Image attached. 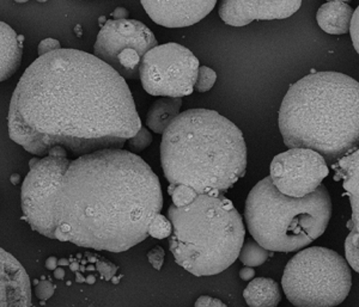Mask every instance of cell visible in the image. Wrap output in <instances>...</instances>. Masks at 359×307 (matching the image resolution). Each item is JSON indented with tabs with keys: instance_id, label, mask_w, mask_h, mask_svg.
Returning a JSON list of instances; mask_svg holds the SVG:
<instances>
[{
	"instance_id": "6da1fadb",
	"label": "cell",
	"mask_w": 359,
	"mask_h": 307,
	"mask_svg": "<svg viewBox=\"0 0 359 307\" xmlns=\"http://www.w3.org/2000/svg\"><path fill=\"white\" fill-rule=\"evenodd\" d=\"M8 123L11 140L35 156L48 155L54 146L79 157L123 148L142 128L123 76L95 54L62 48L25 70Z\"/></svg>"
},
{
	"instance_id": "7a4b0ae2",
	"label": "cell",
	"mask_w": 359,
	"mask_h": 307,
	"mask_svg": "<svg viewBox=\"0 0 359 307\" xmlns=\"http://www.w3.org/2000/svg\"><path fill=\"white\" fill-rule=\"evenodd\" d=\"M163 207L158 177L140 157L103 148L71 162L54 202L57 241L123 252L147 239Z\"/></svg>"
},
{
	"instance_id": "3957f363",
	"label": "cell",
	"mask_w": 359,
	"mask_h": 307,
	"mask_svg": "<svg viewBox=\"0 0 359 307\" xmlns=\"http://www.w3.org/2000/svg\"><path fill=\"white\" fill-rule=\"evenodd\" d=\"M161 163L170 185H188L198 194H224L245 176V138L217 111L189 109L164 131Z\"/></svg>"
},
{
	"instance_id": "277c9868",
	"label": "cell",
	"mask_w": 359,
	"mask_h": 307,
	"mask_svg": "<svg viewBox=\"0 0 359 307\" xmlns=\"http://www.w3.org/2000/svg\"><path fill=\"white\" fill-rule=\"evenodd\" d=\"M289 148H311L335 165L359 148V83L338 72H315L290 86L279 109Z\"/></svg>"
},
{
	"instance_id": "5b68a950",
	"label": "cell",
	"mask_w": 359,
	"mask_h": 307,
	"mask_svg": "<svg viewBox=\"0 0 359 307\" xmlns=\"http://www.w3.org/2000/svg\"><path fill=\"white\" fill-rule=\"evenodd\" d=\"M169 249L176 263L196 276H211L235 263L245 242L241 214L224 194H198L184 207L168 209Z\"/></svg>"
},
{
	"instance_id": "8992f818",
	"label": "cell",
	"mask_w": 359,
	"mask_h": 307,
	"mask_svg": "<svg viewBox=\"0 0 359 307\" xmlns=\"http://www.w3.org/2000/svg\"><path fill=\"white\" fill-rule=\"evenodd\" d=\"M331 217V197L323 185L306 197H287L269 176L245 201L249 232L272 252H292L309 245L326 231Z\"/></svg>"
},
{
	"instance_id": "52a82bcc",
	"label": "cell",
	"mask_w": 359,
	"mask_h": 307,
	"mask_svg": "<svg viewBox=\"0 0 359 307\" xmlns=\"http://www.w3.org/2000/svg\"><path fill=\"white\" fill-rule=\"evenodd\" d=\"M282 286L294 306H337L350 293L351 271L335 251L314 246L291 258Z\"/></svg>"
},
{
	"instance_id": "ba28073f",
	"label": "cell",
	"mask_w": 359,
	"mask_h": 307,
	"mask_svg": "<svg viewBox=\"0 0 359 307\" xmlns=\"http://www.w3.org/2000/svg\"><path fill=\"white\" fill-rule=\"evenodd\" d=\"M199 60L179 43L156 45L140 62V80L151 96L184 97L194 91Z\"/></svg>"
},
{
	"instance_id": "9c48e42d",
	"label": "cell",
	"mask_w": 359,
	"mask_h": 307,
	"mask_svg": "<svg viewBox=\"0 0 359 307\" xmlns=\"http://www.w3.org/2000/svg\"><path fill=\"white\" fill-rule=\"evenodd\" d=\"M69 164L67 157L47 155L30 168L22 185L23 219L34 231L50 239H57L54 202Z\"/></svg>"
},
{
	"instance_id": "30bf717a",
	"label": "cell",
	"mask_w": 359,
	"mask_h": 307,
	"mask_svg": "<svg viewBox=\"0 0 359 307\" xmlns=\"http://www.w3.org/2000/svg\"><path fill=\"white\" fill-rule=\"evenodd\" d=\"M269 172L279 192L287 197H303L314 193L328 176L330 169L318 152L294 148L274 157Z\"/></svg>"
},
{
	"instance_id": "8fae6325",
	"label": "cell",
	"mask_w": 359,
	"mask_h": 307,
	"mask_svg": "<svg viewBox=\"0 0 359 307\" xmlns=\"http://www.w3.org/2000/svg\"><path fill=\"white\" fill-rule=\"evenodd\" d=\"M158 45L155 35L142 22L132 20H109L98 33L94 45L96 57L114 69L118 54L137 50L142 55Z\"/></svg>"
},
{
	"instance_id": "7c38bea8",
	"label": "cell",
	"mask_w": 359,
	"mask_h": 307,
	"mask_svg": "<svg viewBox=\"0 0 359 307\" xmlns=\"http://www.w3.org/2000/svg\"><path fill=\"white\" fill-rule=\"evenodd\" d=\"M301 5L302 0H222L218 13L225 24L245 27L253 21L284 20Z\"/></svg>"
},
{
	"instance_id": "4fadbf2b",
	"label": "cell",
	"mask_w": 359,
	"mask_h": 307,
	"mask_svg": "<svg viewBox=\"0 0 359 307\" xmlns=\"http://www.w3.org/2000/svg\"><path fill=\"white\" fill-rule=\"evenodd\" d=\"M144 10L157 24L184 28L204 20L217 0H140Z\"/></svg>"
},
{
	"instance_id": "5bb4252c",
	"label": "cell",
	"mask_w": 359,
	"mask_h": 307,
	"mask_svg": "<svg viewBox=\"0 0 359 307\" xmlns=\"http://www.w3.org/2000/svg\"><path fill=\"white\" fill-rule=\"evenodd\" d=\"M1 257V306H32L30 280L21 263L8 254L0 250Z\"/></svg>"
},
{
	"instance_id": "9a60e30c",
	"label": "cell",
	"mask_w": 359,
	"mask_h": 307,
	"mask_svg": "<svg viewBox=\"0 0 359 307\" xmlns=\"http://www.w3.org/2000/svg\"><path fill=\"white\" fill-rule=\"evenodd\" d=\"M334 166L337 176L343 180L352 208V229L359 232V148L339 160Z\"/></svg>"
},
{
	"instance_id": "2e32d148",
	"label": "cell",
	"mask_w": 359,
	"mask_h": 307,
	"mask_svg": "<svg viewBox=\"0 0 359 307\" xmlns=\"http://www.w3.org/2000/svg\"><path fill=\"white\" fill-rule=\"evenodd\" d=\"M1 33V72L0 80L4 82L16 73L21 66L23 55V40L25 37L18 36L16 31L6 23H0Z\"/></svg>"
},
{
	"instance_id": "e0dca14e",
	"label": "cell",
	"mask_w": 359,
	"mask_h": 307,
	"mask_svg": "<svg viewBox=\"0 0 359 307\" xmlns=\"http://www.w3.org/2000/svg\"><path fill=\"white\" fill-rule=\"evenodd\" d=\"M353 13V8L344 1H328L318 8L316 21L325 33L343 35L350 31Z\"/></svg>"
},
{
	"instance_id": "ac0fdd59",
	"label": "cell",
	"mask_w": 359,
	"mask_h": 307,
	"mask_svg": "<svg viewBox=\"0 0 359 307\" xmlns=\"http://www.w3.org/2000/svg\"><path fill=\"white\" fill-rule=\"evenodd\" d=\"M181 106V97H162L156 99L147 111V127L157 134H163L172 120L180 114Z\"/></svg>"
},
{
	"instance_id": "d6986e66",
	"label": "cell",
	"mask_w": 359,
	"mask_h": 307,
	"mask_svg": "<svg viewBox=\"0 0 359 307\" xmlns=\"http://www.w3.org/2000/svg\"><path fill=\"white\" fill-rule=\"evenodd\" d=\"M243 298L249 306H277L280 303L278 283L272 279L257 278L249 283L243 291Z\"/></svg>"
},
{
	"instance_id": "ffe728a7",
	"label": "cell",
	"mask_w": 359,
	"mask_h": 307,
	"mask_svg": "<svg viewBox=\"0 0 359 307\" xmlns=\"http://www.w3.org/2000/svg\"><path fill=\"white\" fill-rule=\"evenodd\" d=\"M272 255V251L267 250L266 248L260 245L259 243L255 242L245 243L242 246L241 252H240V261L247 266H259L264 264L267 261V258Z\"/></svg>"
},
{
	"instance_id": "44dd1931",
	"label": "cell",
	"mask_w": 359,
	"mask_h": 307,
	"mask_svg": "<svg viewBox=\"0 0 359 307\" xmlns=\"http://www.w3.org/2000/svg\"><path fill=\"white\" fill-rule=\"evenodd\" d=\"M169 194L172 195V204L176 207H184L194 201L198 193L194 189L184 185H169Z\"/></svg>"
},
{
	"instance_id": "7402d4cb",
	"label": "cell",
	"mask_w": 359,
	"mask_h": 307,
	"mask_svg": "<svg viewBox=\"0 0 359 307\" xmlns=\"http://www.w3.org/2000/svg\"><path fill=\"white\" fill-rule=\"evenodd\" d=\"M345 254L350 266L359 274V232L352 229L345 241Z\"/></svg>"
},
{
	"instance_id": "603a6c76",
	"label": "cell",
	"mask_w": 359,
	"mask_h": 307,
	"mask_svg": "<svg viewBox=\"0 0 359 307\" xmlns=\"http://www.w3.org/2000/svg\"><path fill=\"white\" fill-rule=\"evenodd\" d=\"M172 234V224L169 219L159 213L154 217L150 229H149V234L156 239H165L170 237Z\"/></svg>"
},
{
	"instance_id": "cb8c5ba5",
	"label": "cell",
	"mask_w": 359,
	"mask_h": 307,
	"mask_svg": "<svg viewBox=\"0 0 359 307\" xmlns=\"http://www.w3.org/2000/svg\"><path fill=\"white\" fill-rule=\"evenodd\" d=\"M217 80V73L211 70L208 66H201L198 72V78H196L194 90L198 92H208L212 89L215 83Z\"/></svg>"
},
{
	"instance_id": "d4e9b609",
	"label": "cell",
	"mask_w": 359,
	"mask_h": 307,
	"mask_svg": "<svg viewBox=\"0 0 359 307\" xmlns=\"http://www.w3.org/2000/svg\"><path fill=\"white\" fill-rule=\"evenodd\" d=\"M128 141V148L133 153H140L145 148H149L152 143V136L147 128L142 127L135 136H132Z\"/></svg>"
},
{
	"instance_id": "484cf974",
	"label": "cell",
	"mask_w": 359,
	"mask_h": 307,
	"mask_svg": "<svg viewBox=\"0 0 359 307\" xmlns=\"http://www.w3.org/2000/svg\"><path fill=\"white\" fill-rule=\"evenodd\" d=\"M54 291H55V287L48 280H42L35 287V295L42 301L50 299L53 297Z\"/></svg>"
},
{
	"instance_id": "4316f807",
	"label": "cell",
	"mask_w": 359,
	"mask_h": 307,
	"mask_svg": "<svg viewBox=\"0 0 359 307\" xmlns=\"http://www.w3.org/2000/svg\"><path fill=\"white\" fill-rule=\"evenodd\" d=\"M96 268H97L98 273L101 274L103 279L107 280V281L113 280L116 271H118V266L111 262H108L106 259H102V258L98 259L96 262Z\"/></svg>"
},
{
	"instance_id": "83f0119b",
	"label": "cell",
	"mask_w": 359,
	"mask_h": 307,
	"mask_svg": "<svg viewBox=\"0 0 359 307\" xmlns=\"http://www.w3.org/2000/svg\"><path fill=\"white\" fill-rule=\"evenodd\" d=\"M164 257H165V252H164V249H162V246H155L147 254V259H149V262L151 263V266L155 268L156 271H161L162 269Z\"/></svg>"
},
{
	"instance_id": "f1b7e54d",
	"label": "cell",
	"mask_w": 359,
	"mask_h": 307,
	"mask_svg": "<svg viewBox=\"0 0 359 307\" xmlns=\"http://www.w3.org/2000/svg\"><path fill=\"white\" fill-rule=\"evenodd\" d=\"M57 50H62L60 42L55 38H45L43 41L40 42V45L37 47V54H39V57H42V55Z\"/></svg>"
},
{
	"instance_id": "f546056e",
	"label": "cell",
	"mask_w": 359,
	"mask_h": 307,
	"mask_svg": "<svg viewBox=\"0 0 359 307\" xmlns=\"http://www.w3.org/2000/svg\"><path fill=\"white\" fill-rule=\"evenodd\" d=\"M352 42L355 45V50L359 54V6L355 10L353 17H352L351 28H350Z\"/></svg>"
},
{
	"instance_id": "4dcf8cb0",
	"label": "cell",
	"mask_w": 359,
	"mask_h": 307,
	"mask_svg": "<svg viewBox=\"0 0 359 307\" xmlns=\"http://www.w3.org/2000/svg\"><path fill=\"white\" fill-rule=\"evenodd\" d=\"M196 306H225V304L219 299H215L208 295H203L196 301Z\"/></svg>"
},
{
	"instance_id": "1f68e13d",
	"label": "cell",
	"mask_w": 359,
	"mask_h": 307,
	"mask_svg": "<svg viewBox=\"0 0 359 307\" xmlns=\"http://www.w3.org/2000/svg\"><path fill=\"white\" fill-rule=\"evenodd\" d=\"M254 276H255V271H254L253 266H247V268H243V269L240 271V278H241L243 281H252Z\"/></svg>"
},
{
	"instance_id": "d6a6232c",
	"label": "cell",
	"mask_w": 359,
	"mask_h": 307,
	"mask_svg": "<svg viewBox=\"0 0 359 307\" xmlns=\"http://www.w3.org/2000/svg\"><path fill=\"white\" fill-rule=\"evenodd\" d=\"M128 15H130V13L127 11L126 8H116L114 10V13H111V17L114 20H127Z\"/></svg>"
},
{
	"instance_id": "836d02e7",
	"label": "cell",
	"mask_w": 359,
	"mask_h": 307,
	"mask_svg": "<svg viewBox=\"0 0 359 307\" xmlns=\"http://www.w3.org/2000/svg\"><path fill=\"white\" fill-rule=\"evenodd\" d=\"M57 266H59V261H57V257L50 256V257L47 258V261H46V268H47L48 271H55Z\"/></svg>"
},
{
	"instance_id": "e575fe53",
	"label": "cell",
	"mask_w": 359,
	"mask_h": 307,
	"mask_svg": "<svg viewBox=\"0 0 359 307\" xmlns=\"http://www.w3.org/2000/svg\"><path fill=\"white\" fill-rule=\"evenodd\" d=\"M54 278H57L59 280H62L65 278V271L62 269V266L54 271Z\"/></svg>"
},
{
	"instance_id": "d590c367",
	"label": "cell",
	"mask_w": 359,
	"mask_h": 307,
	"mask_svg": "<svg viewBox=\"0 0 359 307\" xmlns=\"http://www.w3.org/2000/svg\"><path fill=\"white\" fill-rule=\"evenodd\" d=\"M20 180H21V178H20V175H17V173L16 175H13V176H11V182H13L15 185H18Z\"/></svg>"
},
{
	"instance_id": "8d00e7d4",
	"label": "cell",
	"mask_w": 359,
	"mask_h": 307,
	"mask_svg": "<svg viewBox=\"0 0 359 307\" xmlns=\"http://www.w3.org/2000/svg\"><path fill=\"white\" fill-rule=\"evenodd\" d=\"M59 266H69V262L66 258H62L59 261Z\"/></svg>"
},
{
	"instance_id": "74e56055",
	"label": "cell",
	"mask_w": 359,
	"mask_h": 307,
	"mask_svg": "<svg viewBox=\"0 0 359 307\" xmlns=\"http://www.w3.org/2000/svg\"><path fill=\"white\" fill-rule=\"evenodd\" d=\"M39 160L40 159H37V158H34V159L30 160V163H29V166H30V168H33V166H35V165H36L37 163H39Z\"/></svg>"
},
{
	"instance_id": "f35d334b",
	"label": "cell",
	"mask_w": 359,
	"mask_h": 307,
	"mask_svg": "<svg viewBox=\"0 0 359 307\" xmlns=\"http://www.w3.org/2000/svg\"><path fill=\"white\" fill-rule=\"evenodd\" d=\"M15 1H16V3H27L28 0H15Z\"/></svg>"
},
{
	"instance_id": "ab89813d",
	"label": "cell",
	"mask_w": 359,
	"mask_h": 307,
	"mask_svg": "<svg viewBox=\"0 0 359 307\" xmlns=\"http://www.w3.org/2000/svg\"><path fill=\"white\" fill-rule=\"evenodd\" d=\"M330 1H344V3H347V1H350V0H330Z\"/></svg>"
},
{
	"instance_id": "60d3db41",
	"label": "cell",
	"mask_w": 359,
	"mask_h": 307,
	"mask_svg": "<svg viewBox=\"0 0 359 307\" xmlns=\"http://www.w3.org/2000/svg\"><path fill=\"white\" fill-rule=\"evenodd\" d=\"M40 283V281H39V280H35V281H34V285H35V286H36L37 283Z\"/></svg>"
},
{
	"instance_id": "b9f144b4",
	"label": "cell",
	"mask_w": 359,
	"mask_h": 307,
	"mask_svg": "<svg viewBox=\"0 0 359 307\" xmlns=\"http://www.w3.org/2000/svg\"><path fill=\"white\" fill-rule=\"evenodd\" d=\"M37 1H39V3H46L47 0H37Z\"/></svg>"
}]
</instances>
